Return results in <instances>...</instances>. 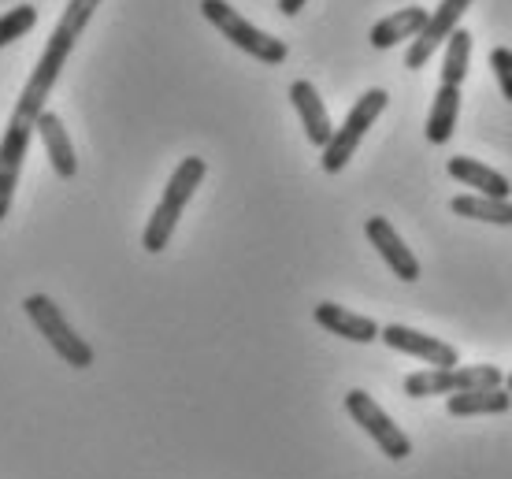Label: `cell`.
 I'll list each match as a JSON object with an SVG mask.
<instances>
[{"instance_id":"cell-1","label":"cell","mask_w":512,"mask_h":479,"mask_svg":"<svg viewBox=\"0 0 512 479\" xmlns=\"http://www.w3.org/2000/svg\"><path fill=\"white\" fill-rule=\"evenodd\" d=\"M101 8V0H67V8L60 12V23L52 26L49 41L41 49L38 64L26 78L23 93H19V104L12 112V123L0 138V220L8 216L15 197V186H19V175H23V160L30 153V134H34V123L45 112V101H49L56 78L64 71L67 56L75 49L78 34L90 26L93 12Z\"/></svg>"},{"instance_id":"cell-2","label":"cell","mask_w":512,"mask_h":479,"mask_svg":"<svg viewBox=\"0 0 512 479\" xmlns=\"http://www.w3.org/2000/svg\"><path fill=\"white\" fill-rule=\"evenodd\" d=\"M205 171H208V164L201 160V156H186L179 168H175V175H171L164 186L160 205L153 208V216H149V223H145V234H141L145 253H160V249H167L171 234H175V227H179V216L186 212L190 197L197 194V186L205 182Z\"/></svg>"},{"instance_id":"cell-3","label":"cell","mask_w":512,"mask_h":479,"mask_svg":"<svg viewBox=\"0 0 512 479\" xmlns=\"http://www.w3.org/2000/svg\"><path fill=\"white\" fill-rule=\"evenodd\" d=\"M201 15H205L208 23L216 26L223 38L231 41V45H238L242 52H249L253 60H260V64H282L286 56H290V49H286V41L282 38H271V34H264L260 26H253L249 19H242L238 15V8H231L227 0H201Z\"/></svg>"},{"instance_id":"cell-4","label":"cell","mask_w":512,"mask_h":479,"mask_svg":"<svg viewBox=\"0 0 512 479\" xmlns=\"http://www.w3.org/2000/svg\"><path fill=\"white\" fill-rule=\"evenodd\" d=\"M386 104H390V93L386 90H368L364 97H357V104L349 108L346 123L334 130L331 142L323 145V156L320 164L327 175H338V171L346 168L349 160L357 156L360 142H364V134H368V127H372L375 119L386 112Z\"/></svg>"},{"instance_id":"cell-5","label":"cell","mask_w":512,"mask_h":479,"mask_svg":"<svg viewBox=\"0 0 512 479\" xmlns=\"http://www.w3.org/2000/svg\"><path fill=\"white\" fill-rule=\"evenodd\" d=\"M23 309H26V316H30V324L45 335V342L60 353V361L71 364V368H90L93 364L90 342L71 331L60 305H52V298H45V294H30V298L23 301Z\"/></svg>"},{"instance_id":"cell-6","label":"cell","mask_w":512,"mask_h":479,"mask_svg":"<svg viewBox=\"0 0 512 479\" xmlns=\"http://www.w3.org/2000/svg\"><path fill=\"white\" fill-rule=\"evenodd\" d=\"M505 376L494 364H472V368H431V372H412L405 376L409 398H435V394H464L479 387H501Z\"/></svg>"},{"instance_id":"cell-7","label":"cell","mask_w":512,"mask_h":479,"mask_svg":"<svg viewBox=\"0 0 512 479\" xmlns=\"http://www.w3.org/2000/svg\"><path fill=\"white\" fill-rule=\"evenodd\" d=\"M346 409H349V416L357 420L360 428L368 431L375 439V446L383 450L390 461H405V457L412 454V442H409V435L397 428L394 420L379 409V402H375L368 390H349L346 394Z\"/></svg>"},{"instance_id":"cell-8","label":"cell","mask_w":512,"mask_h":479,"mask_svg":"<svg viewBox=\"0 0 512 479\" xmlns=\"http://www.w3.org/2000/svg\"><path fill=\"white\" fill-rule=\"evenodd\" d=\"M472 8V0H442L435 12L427 15V23H423V30L412 38L409 52H405V67L409 71H420V67H427V60L435 56L442 45L449 41V34L461 26V15Z\"/></svg>"},{"instance_id":"cell-9","label":"cell","mask_w":512,"mask_h":479,"mask_svg":"<svg viewBox=\"0 0 512 479\" xmlns=\"http://www.w3.org/2000/svg\"><path fill=\"white\" fill-rule=\"evenodd\" d=\"M379 338H383L390 350L409 353V357H420V361L435 364V368H457V346H449L435 335H423V331H412L405 324H386L379 327Z\"/></svg>"},{"instance_id":"cell-10","label":"cell","mask_w":512,"mask_h":479,"mask_svg":"<svg viewBox=\"0 0 512 479\" xmlns=\"http://www.w3.org/2000/svg\"><path fill=\"white\" fill-rule=\"evenodd\" d=\"M364 234H368V242L375 246V253L386 260V268H390L401 283H416V279H420V260H416V253L401 242V234L390 227L386 216H372V220L364 223Z\"/></svg>"},{"instance_id":"cell-11","label":"cell","mask_w":512,"mask_h":479,"mask_svg":"<svg viewBox=\"0 0 512 479\" xmlns=\"http://www.w3.org/2000/svg\"><path fill=\"white\" fill-rule=\"evenodd\" d=\"M290 101H294L297 116H301V127H305L308 142L312 145H327L331 142V116H327V104H323V97L316 93V86L312 82H305V78H297L294 86H290Z\"/></svg>"},{"instance_id":"cell-12","label":"cell","mask_w":512,"mask_h":479,"mask_svg":"<svg viewBox=\"0 0 512 479\" xmlns=\"http://www.w3.org/2000/svg\"><path fill=\"white\" fill-rule=\"evenodd\" d=\"M446 171L461 182V186H472L475 194L498 197V201H512V182L505 179L501 171H494V168H487V164L472 160V156H449Z\"/></svg>"},{"instance_id":"cell-13","label":"cell","mask_w":512,"mask_h":479,"mask_svg":"<svg viewBox=\"0 0 512 479\" xmlns=\"http://www.w3.org/2000/svg\"><path fill=\"white\" fill-rule=\"evenodd\" d=\"M316 324L323 331H331L338 338H349V342H375L379 338V324H375L372 316H360V312H349L342 305H334V301H320L316 305Z\"/></svg>"},{"instance_id":"cell-14","label":"cell","mask_w":512,"mask_h":479,"mask_svg":"<svg viewBox=\"0 0 512 479\" xmlns=\"http://www.w3.org/2000/svg\"><path fill=\"white\" fill-rule=\"evenodd\" d=\"M34 130H38L41 142H45V153H49L52 171H56L60 179H75L78 175L75 145H71V138H67L60 116H56V112H41L38 123H34Z\"/></svg>"},{"instance_id":"cell-15","label":"cell","mask_w":512,"mask_h":479,"mask_svg":"<svg viewBox=\"0 0 512 479\" xmlns=\"http://www.w3.org/2000/svg\"><path fill=\"white\" fill-rule=\"evenodd\" d=\"M512 409V394L505 387H479L464 394H449V416H501Z\"/></svg>"},{"instance_id":"cell-16","label":"cell","mask_w":512,"mask_h":479,"mask_svg":"<svg viewBox=\"0 0 512 479\" xmlns=\"http://www.w3.org/2000/svg\"><path fill=\"white\" fill-rule=\"evenodd\" d=\"M423 23H427V8H420V4L401 8V12L386 15V19H379V23L372 26V45L375 49H394L401 41L416 38L423 30Z\"/></svg>"},{"instance_id":"cell-17","label":"cell","mask_w":512,"mask_h":479,"mask_svg":"<svg viewBox=\"0 0 512 479\" xmlns=\"http://www.w3.org/2000/svg\"><path fill=\"white\" fill-rule=\"evenodd\" d=\"M457 116H461V86H438L431 116H427V142L446 145L457 130Z\"/></svg>"},{"instance_id":"cell-18","label":"cell","mask_w":512,"mask_h":479,"mask_svg":"<svg viewBox=\"0 0 512 479\" xmlns=\"http://www.w3.org/2000/svg\"><path fill=\"white\" fill-rule=\"evenodd\" d=\"M449 208H453L457 216H464V220L512 227V201H498V197H483V194H464V197H453Z\"/></svg>"},{"instance_id":"cell-19","label":"cell","mask_w":512,"mask_h":479,"mask_svg":"<svg viewBox=\"0 0 512 479\" xmlns=\"http://www.w3.org/2000/svg\"><path fill=\"white\" fill-rule=\"evenodd\" d=\"M468 60H472V34L468 30H453L446 41V60H442V86H461L468 78Z\"/></svg>"},{"instance_id":"cell-20","label":"cell","mask_w":512,"mask_h":479,"mask_svg":"<svg viewBox=\"0 0 512 479\" xmlns=\"http://www.w3.org/2000/svg\"><path fill=\"white\" fill-rule=\"evenodd\" d=\"M34 23H38V8H34V4H15L12 12L0 15V49L19 41L23 34H30Z\"/></svg>"},{"instance_id":"cell-21","label":"cell","mask_w":512,"mask_h":479,"mask_svg":"<svg viewBox=\"0 0 512 479\" xmlns=\"http://www.w3.org/2000/svg\"><path fill=\"white\" fill-rule=\"evenodd\" d=\"M490 71H494V78H498L505 101H512V49L498 45V49L490 52Z\"/></svg>"},{"instance_id":"cell-22","label":"cell","mask_w":512,"mask_h":479,"mask_svg":"<svg viewBox=\"0 0 512 479\" xmlns=\"http://www.w3.org/2000/svg\"><path fill=\"white\" fill-rule=\"evenodd\" d=\"M305 4H308V0H279V12H282V15H290V19H294V15L301 12Z\"/></svg>"},{"instance_id":"cell-23","label":"cell","mask_w":512,"mask_h":479,"mask_svg":"<svg viewBox=\"0 0 512 479\" xmlns=\"http://www.w3.org/2000/svg\"><path fill=\"white\" fill-rule=\"evenodd\" d=\"M501 387H505V390H509V394H512V372H509V376H505V383H501Z\"/></svg>"}]
</instances>
